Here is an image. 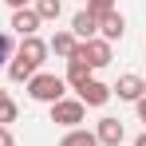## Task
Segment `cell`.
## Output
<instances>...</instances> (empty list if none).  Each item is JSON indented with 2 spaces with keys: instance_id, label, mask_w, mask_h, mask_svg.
Returning <instances> with one entry per match:
<instances>
[{
  "instance_id": "1",
  "label": "cell",
  "mask_w": 146,
  "mask_h": 146,
  "mask_svg": "<svg viewBox=\"0 0 146 146\" xmlns=\"http://www.w3.org/2000/svg\"><path fill=\"white\" fill-rule=\"evenodd\" d=\"M63 91H67V83H63V75H51V71H36L32 79H28V95L36 99V103H59L63 99Z\"/></svg>"
},
{
  "instance_id": "2",
  "label": "cell",
  "mask_w": 146,
  "mask_h": 146,
  "mask_svg": "<svg viewBox=\"0 0 146 146\" xmlns=\"http://www.w3.org/2000/svg\"><path fill=\"white\" fill-rule=\"evenodd\" d=\"M71 59H79V63H87L91 71H95V67H107V63H111V44L95 36V40H87V44H75Z\"/></svg>"
},
{
  "instance_id": "3",
  "label": "cell",
  "mask_w": 146,
  "mask_h": 146,
  "mask_svg": "<svg viewBox=\"0 0 146 146\" xmlns=\"http://www.w3.org/2000/svg\"><path fill=\"white\" fill-rule=\"evenodd\" d=\"M83 119H87V107H83L79 99H59V103H51V122H55V126L75 130Z\"/></svg>"
},
{
  "instance_id": "4",
  "label": "cell",
  "mask_w": 146,
  "mask_h": 146,
  "mask_svg": "<svg viewBox=\"0 0 146 146\" xmlns=\"http://www.w3.org/2000/svg\"><path fill=\"white\" fill-rule=\"evenodd\" d=\"M111 95H119L122 103H138V99H146V79L134 75V71H126V75H119V83L111 87Z\"/></svg>"
},
{
  "instance_id": "5",
  "label": "cell",
  "mask_w": 146,
  "mask_h": 146,
  "mask_svg": "<svg viewBox=\"0 0 146 146\" xmlns=\"http://www.w3.org/2000/svg\"><path fill=\"white\" fill-rule=\"evenodd\" d=\"M95 138H99V146H122V138H126L122 119H99L95 122Z\"/></svg>"
},
{
  "instance_id": "6",
  "label": "cell",
  "mask_w": 146,
  "mask_h": 146,
  "mask_svg": "<svg viewBox=\"0 0 146 146\" xmlns=\"http://www.w3.org/2000/svg\"><path fill=\"white\" fill-rule=\"evenodd\" d=\"M122 36H126V16L115 8V12H107V16L99 20V40L115 44V40H122Z\"/></svg>"
},
{
  "instance_id": "7",
  "label": "cell",
  "mask_w": 146,
  "mask_h": 146,
  "mask_svg": "<svg viewBox=\"0 0 146 146\" xmlns=\"http://www.w3.org/2000/svg\"><path fill=\"white\" fill-rule=\"evenodd\" d=\"M71 36L79 40V44H87V40H95V36H99V20L87 12V8H79V12L71 16Z\"/></svg>"
},
{
  "instance_id": "8",
  "label": "cell",
  "mask_w": 146,
  "mask_h": 146,
  "mask_svg": "<svg viewBox=\"0 0 146 146\" xmlns=\"http://www.w3.org/2000/svg\"><path fill=\"white\" fill-rule=\"evenodd\" d=\"M79 103H83V107H107V103H111V87L99 83V79H91V83L79 87Z\"/></svg>"
},
{
  "instance_id": "9",
  "label": "cell",
  "mask_w": 146,
  "mask_h": 146,
  "mask_svg": "<svg viewBox=\"0 0 146 146\" xmlns=\"http://www.w3.org/2000/svg\"><path fill=\"white\" fill-rule=\"evenodd\" d=\"M12 32L20 36V40H28V36H36V28H40V16H36V8H16L12 12Z\"/></svg>"
},
{
  "instance_id": "10",
  "label": "cell",
  "mask_w": 146,
  "mask_h": 146,
  "mask_svg": "<svg viewBox=\"0 0 146 146\" xmlns=\"http://www.w3.org/2000/svg\"><path fill=\"white\" fill-rule=\"evenodd\" d=\"M20 59H28V63H44V55H48V44L40 40V36H28V40H20V51H16Z\"/></svg>"
},
{
  "instance_id": "11",
  "label": "cell",
  "mask_w": 146,
  "mask_h": 146,
  "mask_svg": "<svg viewBox=\"0 0 146 146\" xmlns=\"http://www.w3.org/2000/svg\"><path fill=\"white\" fill-rule=\"evenodd\" d=\"M63 83L79 91L83 83H91V67H87V63H79V59H67V75H63Z\"/></svg>"
},
{
  "instance_id": "12",
  "label": "cell",
  "mask_w": 146,
  "mask_h": 146,
  "mask_svg": "<svg viewBox=\"0 0 146 146\" xmlns=\"http://www.w3.org/2000/svg\"><path fill=\"white\" fill-rule=\"evenodd\" d=\"M75 44H79V40H75V36H71V28H67V32H55V36H51L48 51H55V55H63V59H71Z\"/></svg>"
},
{
  "instance_id": "13",
  "label": "cell",
  "mask_w": 146,
  "mask_h": 146,
  "mask_svg": "<svg viewBox=\"0 0 146 146\" xmlns=\"http://www.w3.org/2000/svg\"><path fill=\"white\" fill-rule=\"evenodd\" d=\"M36 71H40V67L28 63V59H20V55H12V63H8V79H12V83H28Z\"/></svg>"
},
{
  "instance_id": "14",
  "label": "cell",
  "mask_w": 146,
  "mask_h": 146,
  "mask_svg": "<svg viewBox=\"0 0 146 146\" xmlns=\"http://www.w3.org/2000/svg\"><path fill=\"white\" fill-rule=\"evenodd\" d=\"M59 146H99V138H95V130L75 126V130H67V134L59 138Z\"/></svg>"
},
{
  "instance_id": "15",
  "label": "cell",
  "mask_w": 146,
  "mask_h": 146,
  "mask_svg": "<svg viewBox=\"0 0 146 146\" xmlns=\"http://www.w3.org/2000/svg\"><path fill=\"white\" fill-rule=\"evenodd\" d=\"M32 8H36L40 24H44V20H59V12H63V4H59V0H36Z\"/></svg>"
},
{
  "instance_id": "16",
  "label": "cell",
  "mask_w": 146,
  "mask_h": 146,
  "mask_svg": "<svg viewBox=\"0 0 146 146\" xmlns=\"http://www.w3.org/2000/svg\"><path fill=\"white\" fill-rule=\"evenodd\" d=\"M12 55H16L12 36H8V32H0V67H8V63H12Z\"/></svg>"
},
{
  "instance_id": "17",
  "label": "cell",
  "mask_w": 146,
  "mask_h": 146,
  "mask_svg": "<svg viewBox=\"0 0 146 146\" xmlns=\"http://www.w3.org/2000/svg\"><path fill=\"white\" fill-rule=\"evenodd\" d=\"M87 12H91L95 20H103L107 12H115V0H87Z\"/></svg>"
},
{
  "instance_id": "18",
  "label": "cell",
  "mask_w": 146,
  "mask_h": 146,
  "mask_svg": "<svg viewBox=\"0 0 146 146\" xmlns=\"http://www.w3.org/2000/svg\"><path fill=\"white\" fill-rule=\"evenodd\" d=\"M0 146H16V138H12V130H8V126H0Z\"/></svg>"
},
{
  "instance_id": "19",
  "label": "cell",
  "mask_w": 146,
  "mask_h": 146,
  "mask_svg": "<svg viewBox=\"0 0 146 146\" xmlns=\"http://www.w3.org/2000/svg\"><path fill=\"white\" fill-rule=\"evenodd\" d=\"M4 4H8V8H12V12H16V8H32V4H36V0H4Z\"/></svg>"
},
{
  "instance_id": "20",
  "label": "cell",
  "mask_w": 146,
  "mask_h": 146,
  "mask_svg": "<svg viewBox=\"0 0 146 146\" xmlns=\"http://www.w3.org/2000/svg\"><path fill=\"white\" fill-rule=\"evenodd\" d=\"M134 107H138V122H142V126H146V99H138Z\"/></svg>"
},
{
  "instance_id": "21",
  "label": "cell",
  "mask_w": 146,
  "mask_h": 146,
  "mask_svg": "<svg viewBox=\"0 0 146 146\" xmlns=\"http://www.w3.org/2000/svg\"><path fill=\"white\" fill-rule=\"evenodd\" d=\"M4 103H8V91H4V87H0V107H4Z\"/></svg>"
},
{
  "instance_id": "22",
  "label": "cell",
  "mask_w": 146,
  "mask_h": 146,
  "mask_svg": "<svg viewBox=\"0 0 146 146\" xmlns=\"http://www.w3.org/2000/svg\"><path fill=\"white\" fill-rule=\"evenodd\" d=\"M134 146H146V134H138V142H134Z\"/></svg>"
}]
</instances>
